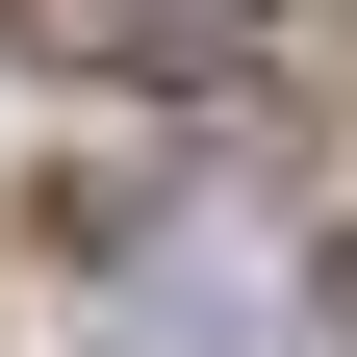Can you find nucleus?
<instances>
[{
    "label": "nucleus",
    "mask_w": 357,
    "mask_h": 357,
    "mask_svg": "<svg viewBox=\"0 0 357 357\" xmlns=\"http://www.w3.org/2000/svg\"><path fill=\"white\" fill-rule=\"evenodd\" d=\"M26 26H77V52H153V0H26Z\"/></svg>",
    "instance_id": "nucleus-1"
}]
</instances>
